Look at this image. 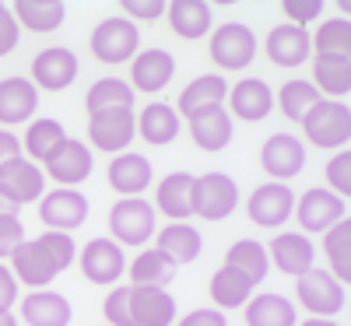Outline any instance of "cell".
Listing matches in <instances>:
<instances>
[{"instance_id": "1", "label": "cell", "mask_w": 351, "mask_h": 326, "mask_svg": "<svg viewBox=\"0 0 351 326\" xmlns=\"http://www.w3.org/2000/svg\"><path fill=\"white\" fill-rule=\"evenodd\" d=\"M74 260H77V246H74L71 235L43 231V235H36V239H25L8 256V266H11L18 284L32 288V291H43L60 277Z\"/></svg>"}, {"instance_id": "2", "label": "cell", "mask_w": 351, "mask_h": 326, "mask_svg": "<svg viewBox=\"0 0 351 326\" xmlns=\"http://www.w3.org/2000/svg\"><path fill=\"white\" fill-rule=\"evenodd\" d=\"M158 231V214L144 197H123L109 207V239L120 249H144Z\"/></svg>"}, {"instance_id": "3", "label": "cell", "mask_w": 351, "mask_h": 326, "mask_svg": "<svg viewBox=\"0 0 351 326\" xmlns=\"http://www.w3.org/2000/svg\"><path fill=\"white\" fill-rule=\"evenodd\" d=\"M88 49L99 64L116 67V64H130L134 56L141 53V28L127 18H102L92 36H88Z\"/></svg>"}, {"instance_id": "4", "label": "cell", "mask_w": 351, "mask_h": 326, "mask_svg": "<svg viewBox=\"0 0 351 326\" xmlns=\"http://www.w3.org/2000/svg\"><path fill=\"white\" fill-rule=\"evenodd\" d=\"M302 127V137L309 147H324V151H344L348 147V137H351V109L344 102H327L319 99L306 120L299 123Z\"/></svg>"}, {"instance_id": "5", "label": "cell", "mask_w": 351, "mask_h": 326, "mask_svg": "<svg viewBox=\"0 0 351 326\" xmlns=\"http://www.w3.org/2000/svg\"><path fill=\"white\" fill-rule=\"evenodd\" d=\"M344 302H348V288L334 281L327 271H319V266L295 277V309L309 312V319H330L344 309Z\"/></svg>"}, {"instance_id": "6", "label": "cell", "mask_w": 351, "mask_h": 326, "mask_svg": "<svg viewBox=\"0 0 351 326\" xmlns=\"http://www.w3.org/2000/svg\"><path fill=\"white\" fill-rule=\"evenodd\" d=\"M208 56L218 71H246L256 56V36L250 25L225 21L208 32Z\"/></svg>"}, {"instance_id": "7", "label": "cell", "mask_w": 351, "mask_h": 326, "mask_svg": "<svg viewBox=\"0 0 351 326\" xmlns=\"http://www.w3.org/2000/svg\"><path fill=\"white\" fill-rule=\"evenodd\" d=\"M77 271L88 284L99 288H116L120 277L127 274V253L116 246L109 235H99V239H88L77 253Z\"/></svg>"}, {"instance_id": "8", "label": "cell", "mask_w": 351, "mask_h": 326, "mask_svg": "<svg viewBox=\"0 0 351 326\" xmlns=\"http://www.w3.org/2000/svg\"><path fill=\"white\" fill-rule=\"evenodd\" d=\"M39 168H43V175L49 183H56V190H77L88 175H92L95 155H92V147H88V144L67 137Z\"/></svg>"}, {"instance_id": "9", "label": "cell", "mask_w": 351, "mask_h": 326, "mask_svg": "<svg viewBox=\"0 0 351 326\" xmlns=\"http://www.w3.org/2000/svg\"><path fill=\"white\" fill-rule=\"evenodd\" d=\"M291 218L299 221V231L302 235H313V231L324 235L327 228H334L337 221L348 218V200L334 197L324 186H313L302 197H295V211H291Z\"/></svg>"}, {"instance_id": "10", "label": "cell", "mask_w": 351, "mask_h": 326, "mask_svg": "<svg viewBox=\"0 0 351 326\" xmlns=\"http://www.w3.org/2000/svg\"><path fill=\"white\" fill-rule=\"evenodd\" d=\"M291 211H295V193L288 183H260L246 197V218L256 228L274 231L285 221H291Z\"/></svg>"}, {"instance_id": "11", "label": "cell", "mask_w": 351, "mask_h": 326, "mask_svg": "<svg viewBox=\"0 0 351 326\" xmlns=\"http://www.w3.org/2000/svg\"><path fill=\"white\" fill-rule=\"evenodd\" d=\"M260 168L267 183H288L306 168V144L295 134H271L260 147Z\"/></svg>"}, {"instance_id": "12", "label": "cell", "mask_w": 351, "mask_h": 326, "mask_svg": "<svg viewBox=\"0 0 351 326\" xmlns=\"http://www.w3.org/2000/svg\"><path fill=\"white\" fill-rule=\"evenodd\" d=\"M134 109H109L88 116V147L102 155H123L134 144Z\"/></svg>"}, {"instance_id": "13", "label": "cell", "mask_w": 351, "mask_h": 326, "mask_svg": "<svg viewBox=\"0 0 351 326\" xmlns=\"http://www.w3.org/2000/svg\"><path fill=\"white\" fill-rule=\"evenodd\" d=\"M225 112L232 116V123H263L274 112V92L267 81L260 77H239L236 84H228L225 95Z\"/></svg>"}, {"instance_id": "14", "label": "cell", "mask_w": 351, "mask_h": 326, "mask_svg": "<svg viewBox=\"0 0 351 326\" xmlns=\"http://www.w3.org/2000/svg\"><path fill=\"white\" fill-rule=\"evenodd\" d=\"M28 81L36 84V92H67V88L77 81V56L67 46H49L39 49L32 56V71H28Z\"/></svg>"}, {"instance_id": "15", "label": "cell", "mask_w": 351, "mask_h": 326, "mask_svg": "<svg viewBox=\"0 0 351 326\" xmlns=\"http://www.w3.org/2000/svg\"><path fill=\"white\" fill-rule=\"evenodd\" d=\"M36 211H39V221L49 231L71 235L88 221V197L81 190H49V193L39 197Z\"/></svg>"}, {"instance_id": "16", "label": "cell", "mask_w": 351, "mask_h": 326, "mask_svg": "<svg viewBox=\"0 0 351 326\" xmlns=\"http://www.w3.org/2000/svg\"><path fill=\"white\" fill-rule=\"evenodd\" d=\"M263 249H267V263L285 277H302L316 266V246L302 231H278Z\"/></svg>"}, {"instance_id": "17", "label": "cell", "mask_w": 351, "mask_h": 326, "mask_svg": "<svg viewBox=\"0 0 351 326\" xmlns=\"http://www.w3.org/2000/svg\"><path fill=\"white\" fill-rule=\"evenodd\" d=\"M239 207V186L225 172H204L197 175V211L200 221H225Z\"/></svg>"}, {"instance_id": "18", "label": "cell", "mask_w": 351, "mask_h": 326, "mask_svg": "<svg viewBox=\"0 0 351 326\" xmlns=\"http://www.w3.org/2000/svg\"><path fill=\"white\" fill-rule=\"evenodd\" d=\"M155 214L169 221H190L197 211V175L190 172H169L162 175V183L155 186Z\"/></svg>"}, {"instance_id": "19", "label": "cell", "mask_w": 351, "mask_h": 326, "mask_svg": "<svg viewBox=\"0 0 351 326\" xmlns=\"http://www.w3.org/2000/svg\"><path fill=\"white\" fill-rule=\"evenodd\" d=\"M130 67V92L134 95H158L169 88V81L176 77V60L169 49H141Z\"/></svg>"}, {"instance_id": "20", "label": "cell", "mask_w": 351, "mask_h": 326, "mask_svg": "<svg viewBox=\"0 0 351 326\" xmlns=\"http://www.w3.org/2000/svg\"><path fill=\"white\" fill-rule=\"evenodd\" d=\"M43 193H46V175L28 158H14L0 168V197L11 207H18V211L25 203H39Z\"/></svg>"}, {"instance_id": "21", "label": "cell", "mask_w": 351, "mask_h": 326, "mask_svg": "<svg viewBox=\"0 0 351 326\" xmlns=\"http://www.w3.org/2000/svg\"><path fill=\"white\" fill-rule=\"evenodd\" d=\"M36 109H39V92L28 77L14 74V77L0 81V130L32 123Z\"/></svg>"}, {"instance_id": "22", "label": "cell", "mask_w": 351, "mask_h": 326, "mask_svg": "<svg viewBox=\"0 0 351 326\" xmlns=\"http://www.w3.org/2000/svg\"><path fill=\"white\" fill-rule=\"evenodd\" d=\"M152 179H155L152 162L144 158V155H137V151L112 155V162L106 168V183H109V190L120 197V200L123 197H141L144 190L152 186Z\"/></svg>"}, {"instance_id": "23", "label": "cell", "mask_w": 351, "mask_h": 326, "mask_svg": "<svg viewBox=\"0 0 351 326\" xmlns=\"http://www.w3.org/2000/svg\"><path fill=\"white\" fill-rule=\"evenodd\" d=\"M263 53H267V60L274 64V67H285V71H291V67H302V64H309V56H313V49H309V32L306 28H295V25H274L267 36H263Z\"/></svg>"}, {"instance_id": "24", "label": "cell", "mask_w": 351, "mask_h": 326, "mask_svg": "<svg viewBox=\"0 0 351 326\" xmlns=\"http://www.w3.org/2000/svg\"><path fill=\"white\" fill-rule=\"evenodd\" d=\"M186 127H190V140L200 151H225L232 144V134H236V123L225 112V105H208V109L190 112Z\"/></svg>"}, {"instance_id": "25", "label": "cell", "mask_w": 351, "mask_h": 326, "mask_svg": "<svg viewBox=\"0 0 351 326\" xmlns=\"http://www.w3.org/2000/svg\"><path fill=\"white\" fill-rule=\"evenodd\" d=\"M183 130V120L169 102H148L134 116V134L148 147H169Z\"/></svg>"}, {"instance_id": "26", "label": "cell", "mask_w": 351, "mask_h": 326, "mask_svg": "<svg viewBox=\"0 0 351 326\" xmlns=\"http://www.w3.org/2000/svg\"><path fill=\"white\" fill-rule=\"evenodd\" d=\"M165 21L176 39L197 42L211 32V4L208 0H165Z\"/></svg>"}, {"instance_id": "27", "label": "cell", "mask_w": 351, "mask_h": 326, "mask_svg": "<svg viewBox=\"0 0 351 326\" xmlns=\"http://www.w3.org/2000/svg\"><path fill=\"white\" fill-rule=\"evenodd\" d=\"M309 84L319 99L344 102L351 92V56H309Z\"/></svg>"}, {"instance_id": "28", "label": "cell", "mask_w": 351, "mask_h": 326, "mask_svg": "<svg viewBox=\"0 0 351 326\" xmlns=\"http://www.w3.org/2000/svg\"><path fill=\"white\" fill-rule=\"evenodd\" d=\"M71 302L60 291H28L21 299V323L25 326H71Z\"/></svg>"}, {"instance_id": "29", "label": "cell", "mask_w": 351, "mask_h": 326, "mask_svg": "<svg viewBox=\"0 0 351 326\" xmlns=\"http://www.w3.org/2000/svg\"><path fill=\"white\" fill-rule=\"evenodd\" d=\"M176 299L165 288H130V323L134 326H172Z\"/></svg>"}, {"instance_id": "30", "label": "cell", "mask_w": 351, "mask_h": 326, "mask_svg": "<svg viewBox=\"0 0 351 326\" xmlns=\"http://www.w3.org/2000/svg\"><path fill=\"white\" fill-rule=\"evenodd\" d=\"M14 21L21 32H32V36H49L64 25L67 18V4L64 0H14L8 4Z\"/></svg>"}, {"instance_id": "31", "label": "cell", "mask_w": 351, "mask_h": 326, "mask_svg": "<svg viewBox=\"0 0 351 326\" xmlns=\"http://www.w3.org/2000/svg\"><path fill=\"white\" fill-rule=\"evenodd\" d=\"M246 326H299V309L278 291H260L243 305Z\"/></svg>"}, {"instance_id": "32", "label": "cell", "mask_w": 351, "mask_h": 326, "mask_svg": "<svg viewBox=\"0 0 351 326\" xmlns=\"http://www.w3.org/2000/svg\"><path fill=\"white\" fill-rule=\"evenodd\" d=\"M155 249L165 253L176 266H183L200 256L204 239L190 221H169V225H162V231H155Z\"/></svg>"}, {"instance_id": "33", "label": "cell", "mask_w": 351, "mask_h": 326, "mask_svg": "<svg viewBox=\"0 0 351 326\" xmlns=\"http://www.w3.org/2000/svg\"><path fill=\"white\" fill-rule=\"evenodd\" d=\"M21 140V158H28L32 165H43L56 147H60L67 140V130L60 120H32V123H25V134L18 137Z\"/></svg>"}, {"instance_id": "34", "label": "cell", "mask_w": 351, "mask_h": 326, "mask_svg": "<svg viewBox=\"0 0 351 326\" xmlns=\"http://www.w3.org/2000/svg\"><path fill=\"white\" fill-rule=\"evenodd\" d=\"M253 284L239 274V271H232V266H218V271L211 274V281H208V294H211V309H218V312H232V309H243L250 299H253Z\"/></svg>"}, {"instance_id": "35", "label": "cell", "mask_w": 351, "mask_h": 326, "mask_svg": "<svg viewBox=\"0 0 351 326\" xmlns=\"http://www.w3.org/2000/svg\"><path fill=\"white\" fill-rule=\"evenodd\" d=\"M176 274V263L158 253L155 246H144L134 260H127V277H130V288H165Z\"/></svg>"}, {"instance_id": "36", "label": "cell", "mask_w": 351, "mask_h": 326, "mask_svg": "<svg viewBox=\"0 0 351 326\" xmlns=\"http://www.w3.org/2000/svg\"><path fill=\"white\" fill-rule=\"evenodd\" d=\"M319 253L327 260V274L348 288L351 281V221L348 218L319 235Z\"/></svg>"}, {"instance_id": "37", "label": "cell", "mask_w": 351, "mask_h": 326, "mask_svg": "<svg viewBox=\"0 0 351 326\" xmlns=\"http://www.w3.org/2000/svg\"><path fill=\"white\" fill-rule=\"evenodd\" d=\"M225 95H228V84H225L221 74H200V77H193L183 92H180V99H176L172 109L180 112V120H186V116L197 112V109L225 105Z\"/></svg>"}, {"instance_id": "38", "label": "cell", "mask_w": 351, "mask_h": 326, "mask_svg": "<svg viewBox=\"0 0 351 326\" xmlns=\"http://www.w3.org/2000/svg\"><path fill=\"white\" fill-rule=\"evenodd\" d=\"M225 266L239 271L253 288H260L263 277H267V271H271L267 249H263V242H256V239H239V242H232L228 253H225Z\"/></svg>"}, {"instance_id": "39", "label": "cell", "mask_w": 351, "mask_h": 326, "mask_svg": "<svg viewBox=\"0 0 351 326\" xmlns=\"http://www.w3.org/2000/svg\"><path fill=\"white\" fill-rule=\"evenodd\" d=\"M84 109H88V116L109 112V109H134V92L123 77H99L84 92Z\"/></svg>"}, {"instance_id": "40", "label": "cell", "mask_w": 351, "mask_h": 326, "mask_svg": "<svg viewBox=\"0 0 351 326\" xmlns=\"http://www.w3.org/2000/svg\"><path fill=\"white\" fill-rule=\"evenodd\" d=\"M313 56H351V21L348 18H324L309 32Z\"/></svg>"}, {"instance_id": "41", "label": "cell", "mask_w": 351, "mask_h": 326, "mask_svg": "<svg viewBox=\"0 0 351 326\" xmlns=\"http://www.w3.org/2000/svg\"><path fill=\"white\" fill-rule=\"evenodd\" d=\"M316 102H319V95H316V88H313L306 77H291V81H285V84L278 88V99H274L278 112L285 116L288 123H302V120H306V112H309Z\"/></svg>"}, {"instance_id": "42", "label": "cell", "mask_w": 351, "mask_h": 326, "mask_svg": "<svg viewBox=\"0 0 351 326\" xmlns=\"http://www.w3.org/2000/svg\"><path fill=\"white\" fill-rule=\"evenodd\" d=\"M324 179H327L324 190H330L334 197L348 200V193H351V155H348V151H334V155L327 158Z\"/></svg>"}, {"instance_id": "43", "label": "cell", "mask_w": 351, "mask_h": 326, "mask_svg": "<svg viewBox=\"0 0 351 326\" xmlns=\"http://www.w3.org/2000/svg\"><path fill=\"white\" fill-rule=\"evenodd\" d=\"M102 316H106L102 326H134L130 323V288L116 284L102 299Z\"/></svg>"}, {"instance_id": "44", "label": "cell", "mask_w": 351, "mask_h": 326, "mask_svg": "<svg viewBox=\"0 0 351 326\" xmlns=\"http://www.w3.org/2000/svg\"><path fill=\"white\" fill-rule=\"evenodd\" d=\"M116 8L123 11L120 18H127V21H134V25H144V21H158V18H165V0H120Z\"/></svg>"}, {"instance_id": "45", "label": "cell", "mask_w": 351, "mask_h": 326, "mask_svg": "<svg viewBox=\"0 0 351 326\" xmlns=\"http://www.w3.org/2000/svg\"><path fill=\"white\" fill-rule=\"evenodd\" d=\"M288 18V25H295V28H306L309 21H316L319 14H324V0H281L278 4Z\"/></svg>"}, {"instance_id": "46", "label": "cell", "mask_w": 351, "mask_h": 326, "mask_svg": "<svg viewBox=\"0 0 351 326\" xmlns=\"http://www.w3.org/2000/svg\"><path fill=\"white\" fill-rule=\"evenodd\" d=\"M21 242H25L21 214H0V263H4Z\"/></svg>"}, {"instance_id": "47", "label": "cell", "mask_w": 351, "mask_h": 326, "mask_svg": "<svg viewBox=\"0 0 351 326\" xmlns=\"http://www.w3.org/2000/svg\"><path fill=\"white\" fill-rule=\"evenodd\" d=\"M18 42H21V28H18L11 8L0 4V56H11L18 49Z\"/></svg>"}, {"instance_id": "48", "label": "cell", "mask_w": 351, "mask_h": 326, "mask_svg": "<svg viewBox=\"0 0 351 326\" xmlns=\"http://www.w3.org/2000/svg\"><path fill=\"white\" fill-rule=\"evenodd\" d=\"M172 326H228V316L218 309H190L186 316H176Z\"/></svg>"}, {"instance_id": "49", "label": "cell", "mask_w": 351, "mask_h": 326, "mask_svg": "<svg viewBox=\"0 0 351 326\" xmlns=\"http://www.w3.org/2000/svg\"><path fill=\"white\" fill-rule=\"evenodd\" d=\"M18 281L11 274V266L8 263H0V312H11V305L18 302Z\"/></svg>"}, {"instance_id": "50", "label": "cell", "mask_w": 351, "mask_h": 326, "mask_svg": "<svg viewBox=\"0 0 351 326\" xmlns=\"http://www.w3.org/2000/svg\"><path fill=\"white\" fill-rule=\"evenodd\" d=\"M21 158V140L14 130H0V168H4L8 162Z\"/></svg>"}, {"instance_id": "51", "label": "cell", "mask_w": 351, "mask_h": 326, "mask_svg": "<svg viewBox=\"0 0 351 326\" xmlns=\"http://www.w3.org/2000/svg\"><path fill=\"white\" fill-rule=\"evenodd\" d=\"M299 326H337L334 319H302Z\"/></svg>"}, {"instance_id": "52", "label": "cell", "mask_w": 351, "mask_h": 326, "mask_svg": "<svg viewBox=\"0 0 351 326\" xmlns=\"http://www.w3.org/2000/svg\"><path fill=\"white\" fill-rule=\"evenodd\" d=\"M0 326H18V316L14 312H0Z\"/></svg>"}, {"instance_id": "53", "label": "cell", "mask_w": 351, "mask_h": 326, "mask_svg": "<svg viewBox=\"0 0 351 326\" xmlns=\"http://www.w3.org/2000/svg\"><path fill=\"white\" fill-rule=\"evenodd\" d=\"M0 214H18V207H11L4 197H0Z\"/></svg>"}]
</instances>
